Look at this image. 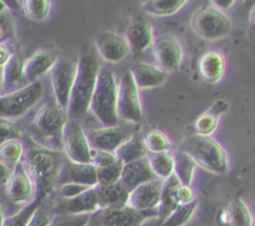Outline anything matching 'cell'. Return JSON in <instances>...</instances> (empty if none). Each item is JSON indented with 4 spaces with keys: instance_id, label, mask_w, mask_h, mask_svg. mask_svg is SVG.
Listing matches in <instances>:
<instances>
[{
    "instance_id": "obj_1",
    "label": "cell",
    "mask_w": 255,
    "mask_h": 226,
    "mask_svg": "<svg viewBox=\"0 0 255 226\" xmlns=\"http://www.w3.org/2000/svg\"><path fill=\"white\" fill-rule=\"evenodd\" d=\"M22 163L35 186V198L44 201L57 184L60 169L65 158L61 151L40 144L31 136H27L24 146Z\"/></svg>"
},
{
    "instance_id": "obj_2",
    "label": "cell",
    "mask_w": 255,
    "mask_h": 226,
    "mask_svg": "<svg viewBox=\"0 0 255 226\" xmlns=\"http://www.w3.org/2000/svg\"><path fill=\"white\" fill-rule=\"evenodd\" d=\"M76 76L70 96L67 118L81 119L90 111V102L101 70V60L95 47H85L76 61Z\"/></svg>"
},
{
    "instance_id": "obj_3",
    "label": "cell",
    "mask_w": 255,
    "mask_h": 226,
    "mask_svg": "<svg viewBox=\"0 0 255 226\" xmlns=\"http://www.w3.org/2000/svg\"><path fill=\"white\" fill-rule=\"evenodd\" d=\"M117 91L119 82L114 71L107 67H101L90 102V111L99 119L102 127H111L120 123L117 114Z\"/></svg>"
},
{
    "instance_id": "obj_4",
    "label": "cell",
    "mask_w": 255,
    "mask_h": 226,
    "mask_svg": "<svg viewBox=\"0 0 255 226\" xmlns=\"http://www.w3.org/2000/svg\"><path fill=\"white\" fill-rule=\"evenodd\" d=\"M179 151H186L193 158L197 165L213 174H226L228 171V156L219 142L208 136L193 134L182 142Z\"/></svg>"
},
{
    "instance_id": "obj_5",
    "label": "cell",
    "mask_w": 255,
    "mask_h": 226,
    "mask_svg": "<svg viewBox=\"0 0 255 226\" xmlns=\"http://www.w3.org/2000/svg\"><path fill=\"white\" fill-rule=\"evenodd\" d=\"M191 27L196 35L208 41H217L228 36L232 31V21L222 10L203 5L193 12Z\"/></svg>"
},
{
    "instance_id": "obj_6",
    "label": "cell",
    "mask_w": 255,
    "mask_h": 226,
    "mask_svg": "<svg viewBox=\"0 0 255 226\" xmlns=\"http://www.w3.org/2000/svg\"><path fill=\"white\" fill-rule=\"evenodd\" d=\"M44 87L40 81L24 84L15 91L0 94V118L16 119L26 114L42 97Z\"/></svg>"
},
{
    "instance_id": "obj_7",
    "label": "cell",
    "mask_w": 255,
    "mask_h": 226,
    "mask_svg": "<svg viewBox=\"0 0 255 226\" xmlns=\"http://www.w3.org/2000/svg\"><path fill=\"white\" fill-rule=\"evenodd\" d=\"M153 218H158L157 209L142 211L129 205L102 208L90 214L87 226H142Z\"/></svg>"
},
{
    "instance_id": "obj_8",
    "label": "cell",
    "mask_w": 255,
    "mask_h": 226,
    "mask_svg": "<svg viewBox=\"0 0 255 226\" xmlns=\"http://www.w3.org/2000/svg\"><path fill=\"white\" fill-rule=\"evenodd\" d=\"M117 114L120 119L132 124H139L143 119L138 87L129 70L125 71L120 77L117 91Z\"/></svg>"
},
{
    "instance_id": "obj_9",
    "label": "cell",
    "mask_w": 255,
    "mask_h": 226,
    "mask_svg": "<svg viewBox=\"0 0 255 226\" xmlns=\"http://www.w3.org/2000/svg\"><path fill=\"white\" fill-rule=\"evenodd\" d=\"M66 121V112L62 111L56 101L52 98L40 107L32 121V127L44 139L52 141L61 146L62 129Z\"/></svg>"
},
{
    "instance_id": "obj_10",
    "label": "cell",
    "mask_w": 255,
    "mask_h": 226,
    "mask_svg": "<svg viewBox=\"0 0 255 226\" xmlns=\"http://www.w3.org/2000/svg\"><path fill=\"white\" fill-rule=\"evenodd\" d=\"M76 67L77 64L75 60L69 57H59L52 69L50 70L54 99L60 108L65 112H67L69 108L70 96L76 76Z\"/></svg>"
},
{
    "instance_id": "obj_11",
    "label": "cell",
    "mask_w": 255,
    "mask_h": 226,
    "mask_svg": "<svg viewBox=\"0 0 255 226\" xmlns=\"http://www.w3.org/2000/svg\"><path fill=\"white\" fill-rule=\"evenodd\" d=\"M61 146L65 155L74 163H91V146L86 132L77 119L67 118L62 129Z\"/></svg>"
},
{
    "instance_id": "obj_12",
    "label": "cell",
    "mask_w": 255,
    "mask_h": 226,
    "mask_svg": "<svg viewBox=\"0 0 255 226\" xmlns=\"http://www.w3.org/2000/svg\"><path fill=\"white\" fill-rule=\"evenodd\" d=\"M138 124H116L111 127H101L91 129L86 133L89 143L94 149H104L115 153L121 144H124L134 132Z\"/></svg>"
},
{
    "instance_id": "obj_13",
    "label": "cell",
    "mask_w": 255,
    "mask_h": 226,
    "mask_svg": "<svg viewBox=\"0 0 255 226\" xmlns=\"http://www.w3.org/2000/svg\"><path fill=\"white\" fill-rule=\"evenodd\" d=\"M151 47L154 61L159 69L168 74L181 67L183 61V46L176 36L171 34L159 35L154 37Z\"/></svg>"
},
{
    "instance_id": "obj_14",
    "label": "cell",
    "mask_w": 255,
    "mask_h": 226,
    "mask_svg": "<svg viewBox=\"0 0 255 226\" xmlns=\"http://www.w3.org/2000/svg\"><path fill=\"white\" fill-rule=\"evenodd\" d=\"M95 50L100 59L110 64L124 61L131 52L125 35L115 31H101L95 37Z\"/></svg>"
},
{
    "instance_id": "obj_15",
    "label": "cell",
    "mask_w": 255,
    "mask_h": 226,
    "mask_svg": "<svg viewBox=\"0 0 255 226\" xmlns=\"http://www.w3.org/2000/svg\"><path fill=\"white\" fill-rule=\"evenodd\" d=\"M7 199L15 204H27L35 198V186L22 161L15 164L5 184Z\"/></svg>"
},
{
    "instance_id": "obj_16",
    "label": "cell",
    "mask_w": 255,
    "mask_h": 226,
    "mask_svg": "<svg viewBox=\"0 0 255 226\" xmlns=\"http://www.w3.org/2000/svg\"><path fill=\"white\" fill-rule=\"evenodd\" d=\"M99 209L100 204L96 189L90 188L74 198L60 199L54 211L55 215H90Z\"/></svg>"
},
{
    "instance_id": "obj_17",
    "label": "cell",
    "mask_w": 255,
    "mask_h": 226,
    "mask_svg": "<svg viewBox=\"0 0 255 226\" xmlns=\"http://www.w3.org/2000/svg\"><path fill=\"white\" fill-rule=\"evenodd\" d=\"M162 184H163V180L154 179V180L136 186L129 191L127 205L142 211L156 210L159 204V198H161Z\"/></svg>"
},
{
    "instance_id": "obj_18",
    "label": "cell",
    "mask_w": 255,
    "mask_h": 226,
    "mask_svg": "<svg viewBox=\"0 0 255 226\" xmlns=\"http://www.w3.org/2000/svg\"><path fill=\"white\" fill-rule=\"evenodd\" d=\"M129 49L133 54H142L152 46L154 40V32L152 24L143 17H133L127 25L125 34Z\"/></svg>"
},
{
    "instance_id": "obj_19",
    "label": "cell",
    "mask_w": 255,
    "mask_h": 226,
    "mask_svg": "<svg viewBox=\"0 0 255 226\" xmlns=\"http://www.w3.org/2000/svg\"><path fill=\"white\" fill-rule=\"evenodd\" d=\"M64 183H79L95 188L97 185L96 166L91 163H74L67 159L62 164L57 179L59 185Z\"/></svg>"
},
{
    "instance_id": "obj_20",
    "label": "cell",
    "mask_w": 255,
    "mask_h": 226,
    "mask_svg": "<svg viewBox=\"0 0 255 226\" xmlns=\"http://www.w3.org/2000/svg\"><path fill=\"white\" fill-rule=\"evenodd\" d=\"M59 55L55 50L42 47L36 50L27 60H25V81L26 83L39 81L41 76L50 72Z\"/></svg>"
},
{
    "instance_id": "obj_21",
    "label": "cell",
    "mask_w": 255,
    "mask_h": 226,
    "mask_svg": "<svg viewBox=\"0 0 255 226\" xmlns=\"http://www.w3.org/2000/svg\"><path fill=\"white\" fill-rule=\"evenodd\" d=\"M154 179L158 178L153 174V171H152L151 166L148 164V160L144 156V158L138 159V160L124 164L121 180L120 181L131 191L136 186L147 183V181L154 180Z\"/></svg>"
},
{
    "instance_id": "obj_22",
    "label": "cell",
    "mask_w": 255,
    "mask_h": 226,
    "mask_svg": "<svg viewBox=\"0 0 255 226\" xmlns=\"http://www.w3.org/2000/svg\"><path fill=\"white\" fill-rule=\"evenodd\" d=\"M137 87L142 89L154 88L166 82L168 74L159 69L157 65L146 64V62H138L134 64L129 69Z\"/></svg>"
},
{
    "instance_id": "obj_23",
    "label": "cell",
    "mask_w": 255,
    "mask_h": 226,
    "mask_svg": "<svg viewBox=\"0 0 255 226\" xmlns=\"http://www.w3.org/2000/svg\"><path fill=\"white\" fill-rule=\"evenodd\" d=\"M226 57L219 51H207L199 59L198 71L207 83H217L226 72Z\"/></svg>"
},
{
    "instance_id": "obj_24",
    "label": "cell",
    "mask_w": 255,
    "mask_h": 226,
    "mask_svg": "<svg viewBox=\"0 0 255 226\" xmlns=\"http://www.w3.org/2000/svg\"><path fill=\"white\" fill-rule=\"evenodd\" d=\"M228 108V102L223 101V99H218V101L214 102L207 111H204L203 113L197 117L196 122H194V128H196L197 134L211 137L218 127L221 116L226 113Z\"/></svg>"
},
{
    "instance_id": "obj_25",
    "label": "cell",
    "mask_w": 255,
    "mask_h": 226,
    "mask_svg": "<svg viewBox=\"0 0 255 226\" xmlns=\"http://www.w3.org/2000/svg\"><path fill=\"white\" fill-rule=\"evenodd\" d=\"M95 189L99 198L100 209L117 208V206L127 205L128 203L129 190L121 181L107 184V185H96Z\"/></svg>"
},
{
    "instance_id": "obj_26",
    "label": "cell",
    "mask_w": 255,
    "mask_h": 226,
    "mask_svg": "<svg viewBox=\"0 0 255 226\" xmlns=\"http://www.w3.org/2000/svg\"><path fill=\"white\" fill-rule=\"evenodd\" d=\"M4 77V92H11L20 88V84L25 81V59L17 52H14L9 61L2 66ZM27 84V83H26Z\"/></svg>"
},
{
    "instance_id": "obj_27",
    "label": "cell",
    "mask_w": 255,
    "mask_h": 226,
    "mask_svg": "<svg viewBox=\"0 0 255 226\" xmlns=\"http://www.w3.org/2000/svg\"><path fill=\"white\" fill-rule=\"evenodd\" d=\"M179 184L181 181L174 174L163 180L161 198H159V204L157 206V213H158V219L161 220V223L179 205L178 200H177V189H178Z\"/></svg>"
},
{
    "instance_id": "obj_28",
    "label": "cell",
    "mask_w": 255,
    "mask_h": 226,
    "mask_svg": "<svg viewBox=\"0 0 255 226\" xmlns=\"http://www.w3.org/2000/svg\"><path fill=\"white\" fill-rule=\"evenodd\" d=\"M115 155L124 164L144 158L147 155V148L144 146L143 136L138 131L134 132L124 144H121L115 151Z\"/></svg>"
},
{
    "instance_id": "obj_29",
    "label": "cell",
    "mask_w": 255,
    "mask_h": 226,
    "mask_svg": "<svg viewBox=\"0 0 255 226\" xmlns=\"http://www.w3.org/2000/svg\"><path fill=\"white\" fill-rule=\"evenodd\" d=\"M149 166L154 175L161 180H166L174 173L173 154L169 151H157V153H147L146 155Z\"/></svg>"
},
{
    "instance_id": "obj_30",
    "label": "cell",
    "mask_w": 255,
    "mask_h": 226,
    "mask_svg": "<svg viewBox=\"0 0 255 226\" xmlns=\"http://www.w3.org/2000/svg\"><path fill=\"white\" fill-rule=\"evenodd\" d=\"M189 0H146L142 10L152 16H171L182 9Z\"/></svg>"
},
{
    "instance_id": "obj_31",
    "label": "cell",
    "mask_w": 255,
    "mask_h": 226,
    "mask_svg": "<svg viewBox=\"0 0 255 226\" xmlns=\"http://www.w3.org/2000/svg\"><path fill=\"white\" fill-rule=\"evenodd\" d=\"M174 159V175L178 178L181 184L184 185H191L194 178V171H196L197 164L189 154L186 151H178L173 155Z\"/></svg>"
},
{
    "instance_id": "obj_32",
    "label": "cell",
    "mask_w": 255,
    "mask_h": 226,
    "mask_svg": "<svg viewBox=\"0 0 255 226\" xmlns=\"http://www.w3.org/2000/svg\"><path fill=\"white\" fill-rule=\"evenodd\" d=\"M228 224L231 226H253V218L249 208L242 199L237 198L227 209Z\"/></svg>"
},
{
    "instance_id": "obj_33",
    "label": "cell",
    "mask_w": 255,
    "mask_h": 226,
    "mask_svg": "<svg viewBox=\"0 0 255 226\" xmlns=\"http://www.w3.org/2000/svg\"><path fill=\"white\" fill-rule=\"evenodd\" d=\"M20 10L32 21H44L51 11V0H21Z\"/></svg>"
},
{
    "instance_id": "obj_34",
    "label": "cell",
    "mask_w": 255,
    "mask_h": 226,
    "mask_svg": "<svg viewBox=\"0 0 255 226\" xmlns=\"http://www.w3.org/2000/svg\"><path fill=\"white\" fill-rule=\"evenodd\" d=\"M197 206H198L197 200L192 201L189 204L178 205L162 221L159 226H184L192 219Z\"/></svg>"
},
{
    "instance_id": "obj_35",
    "label": "cell",
    "mask_w": 255,
    "mask_h": 226,
    "mask_svg": "<svg viewBox=\"0 0 255 226\" xmlns=\"http://www.w3.org/2000/svg\"><path fill=\"white\" fill-rule=\"evenodd\" d=\"M24 156V144L20 139H9L0 144V160L16 164Z\"/></svg>"
},
{
    "instance_id": "obj_36",
    "label": "cell",
    "mask_w": 255,
    "mask_h": 226,
    "mask_svg": "<svg viewBox=\"0 0 255 226\" xmlns=\"http://www.w3.org/2000/svg\"><path fill=\"white\" fill-rule=\"evenodd\" d=\"M42 203H44V201L40 200V199L34 198V200L27 203L21 210L17 211L14 215L9 216V218L4 219V225L2 226H27L30 219L34 215L35 210H36Z\"/></svg>"
},
{
    "instance_id": "obj_37",
    "label": "cell",
    "mask_w": 255,
    "mask_h": 226,
    "mask_svg": "<svg viewBox=\"0 0 255 226\" xmlns=\"http://www.w3.org/2000/svg\"><path fill=\"white\" fill-rule=\"evenodd\" d=\"M144 146L149 153L157 151H168L171 148V141L168 137L159 129H152L146 136H143Z\"/></svg>"
},
{
    "instance_id": "obj_38",
    "label": "cell",
    "mask_w": 255,
    "mask_h": 226,
    "mask_svg": "<svg viewBox=\"0 0 255 226\" xmlns=\"http://www.w3.org/2000/svg\"><path fill=\"white\" fill-rule=\"evenodd\" d=\"M122 168H124V163H121L119 159L109 165L96 168L97 185H107V184H114L121 180Z\"/></svg>"
},
{
    "instance_id": "obj_39",
    "label": "cell",
    "mask_w": 255,
    "mask_h": 226,
    "mask_svg": "<svg viewBox=\"0 0 255 226\" xmlns=\"http://www.w3.org/2000/svg\"><path fill=\"white\" fill-rule=\"evenodd\" d=\"M16 30L10 10L0 15V44H9L15 39Z\"/></svg>"
},
{
    "instance_id": "obj_40",
    "label": "cell",
    "mask_w": 255,
    "mask_h": 226,
    "mask_svg": "<svg viewBox=\"0 0 255 226\" xmlns=\"http://www.w3.org/2000/svg\"><path fill=\"white\" fill-rule=\"evenodd\" d=\"M55 218V211L52 209L47 208L44 203L35 210L34 215L30 219L27 226H50Z\"/></svg>"
},
{
    "instance_id": "obj_41",
    "label": "cell",
    "mask_w": 255,
    "mask_h": 226,
    "mask_svg": "<svg viewBox=\"0 0 255 226\" xmlns=\"http://www.w3.org/2000/svg\"><path fill=\"white\" fill-rule=\"evenodd\" d=\"M89 214L85 215H55L50 226H87Z\"/></svg>"
},
{
    "instance_id": "obj_42",
    "label": "cell",
    "mask_w": 255,
    "mask_h": 226,
    "mask_svg": "<svg viewBox=\"0 0 255 226\" xmlns=\"http://www.w3.org/2000/svg\"><path fill=\"white\" fill-rule=\"evenodd\" d=\"M20 137L19 128L10 119L0 118V144L9 139H20Z\"/></svg>"
},
{
    "instance_id": "obj_43",
    "label": "cell",
    "mask_w": 255,
    "mask_h": 226,
    "mask_svg": "<svg viewBox=\"0 0 255 226\" xmlns=\"http://www.w3.org/2000/svg\"><path fill=\"white\" fill-rule=\"evenodd\" d=\"M117 158L115 153L104 149H94L91 148V164H94L96 168L100 166H106L116 161Z\"/></svg>"
},
{
    "instance_id": "obj_44",
    "label": "cell",
    "mask_w": 255,
    "mask_h": 226,
    "mask_svg": "<svg viewBox=\"0 0 255 226\" xmlns=\"http://www.w3.org/2000/svg\"><path fill=\"white\" fill-rule=\"evenodd\" d=\"M90 189L89 186L82 185L79 183H64L59 185V194L61 199H70L74 196L80 195L81 193Z\"/></svg>"
},
{
    "instance_id": "obj_45",
    "label": "cell",
    "mask_w": 255,
    "mask_h": 226,
    "mask_svg": "<svg viewBox=\"0 0 255 226\" xmlns=\"http://www.w3.org/2000/svg\"><path fill=\"white\" fill-rule=\"evenodd\" d=\"M177 200H178L179 205L189 204L196 200V194H194V190L192 189V186L179 184L178 189H177Z\"/></svg>"
},
{
    "instance_id": "obj_46",
    "label": "cell",
    "mask_w": 255,
    "mask_h": 226,
    "mask_svg": "<svg viewBox=\"0 0 255 226\" xmlns=\"http://www.w3.org/2000/svg\"><path fill=\"white\" fill-rule=\"evenodd\" d=\"M12 54H14V52L11 51V49H10L6 44H0V67H2L7 61H9V59L11 57Z\"/></svg>"
},
{
    "instance_id": "obj_47",
    "label": "cell",
    "mask_w": 255,
    "mask_h": 226,
    "mask_svg": "<svg viewBox=\"0 0 255 226\" xmlns=\"http://www.w3.org/2000/svg\"><path fill=\"white\" fill-rule=\"evenodd\" d=\"M209 1H211L212 6L217 7L222 11H226V10H229L236 4L237 0H209Z\"/></svg>"
},
{
    "instance_id": "obj_48",
    "label": "cell",
    "mask_w": 255,
    "mask_h": 226,
    "mask_svg": "<svg viewBox=\"0 0 255 226\" xmlns=\"http://www.w3.org/2000/svg\"><path fill=\"white\" fill-rule=\"evenodd\" d=\"M10 174H11V170L7 168V165L4 163V161L0 160V186L6 184V181L9 180Z\"/></svg>"
},
{
    "instance_id": "obj_49",
    "label": "cell",
    "mask_w": 255,
    "mask_h": 226,
    "mask_svg": "<svg viewBox=\"0 0 255 226\" xmlns=\"http://www.w3.org/2000/svg\"><path fill=\"white\" fill-rule=\"evenodd\" d=\"M10 11H20V0H2Z\"/></svg>"
},
{
    "instance_id": "obj_50",
    "label": "cell",
    "mask_w": 255,
    "mask_h": 226,
    "mask_svg": "<svg viewBox=\"0 0 255 226\" xmlns=\"http://www.w3.org/2000/svg\"><path fill=\"white\" fill-rule=\"evenodd\" d=\"M249 30L255 35V5L249 10Z\"/></svg>"
},
{
    "instance_id": "obj_51",
    "label": "cell",
    "mask_w": 255,
    "mask_h": 226,
    "mask_svg": "<svg viewBox=\"0 0 255 226\" xmlns=\"http://www.w3.org/2000/svg\"><path fill=\"white\" fill-rule=\"evenodd\" d=\"M243 5H244V7H246V9L251 10L252 7H253L255 5V0H243Z\"/></svg>"
},
{
    "instance_id": "obj_52",
    "label": "cell",
    "mask_w": 255,
    "mask_h": 226,
    "mask_svg": "<svg viewBox=\"0 0 255 226\" xmlns=\"http://www.w3.org/2000/svg\"><path fill=\"white\" fill-rule=\"evenodd\" d=\"M4 92V77H2V67H0V94Z\"/></svg>"
},
{
    "instance_id": "obj_53",
    "label": "cell",
    "mask_w": 255,
    "mask_h": 226,
    "mask_svg": "<svg viewBox=\"0 0 255 226\" xmlns=\"http://www.w3.org/2000/svg\"><path fill=\"white\" fill-rule=\"evenodd\" d=\"M7 6H6V4H5L4 1H2V0H0V15L1 14H4L5 11H7Z\"/></svg>"
},
{
    "instance_id": "obj_54",
    "label": "cell",
    "mask_w": 255,
    "mask_h": 226,
    "mask_svg": "<svg viewBox=\"0 0 255 226\" xmlns=\"http://www.w3.org/2000/svg\"><path fill=\"white\" fill-rule=\"evenodd\" d=\"M4 215H2V210H1V208H0V226H2L4 225Z\"/></svg>"
}]
</instances>
